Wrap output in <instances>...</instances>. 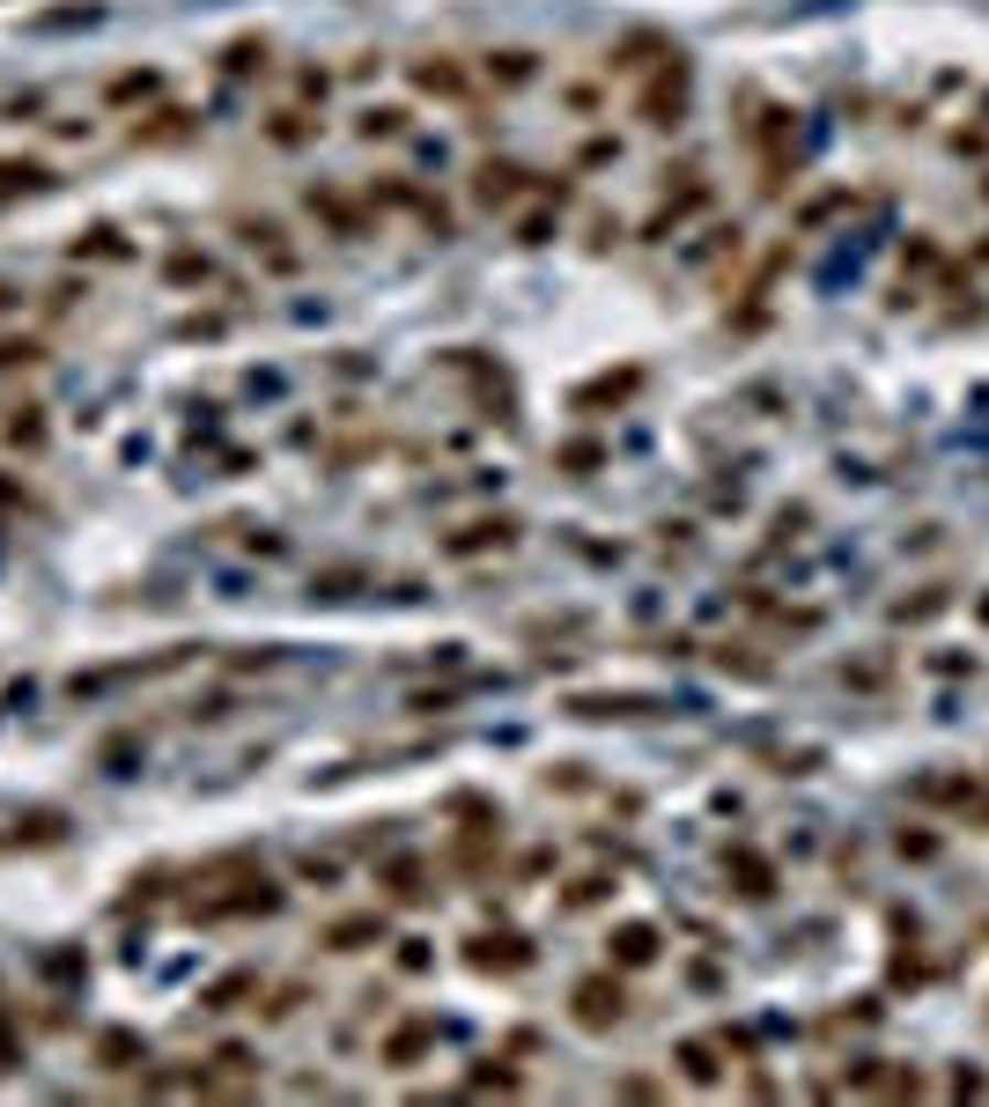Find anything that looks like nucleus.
I'll return each instance as SVG.
<instances>
[{
	"mask_svg": "<svg viewBox=\"0 0 989 1107\" xmlns=\"http://www.w3.org/2000/svg\"><path fill=\"white\" fill-rule=\"evenodd\" d=\"M635 119H643V126H657V133L687 119V59H680V52H672L665 67H657V74L643 82V97H635Z\"/></svg>",
	"mask_w": 989,
	"mask_h": 1107,
	"instance_id": "obj_1",
	"label": "nucleus"
},
{
	"mask_svg": "<svg viewBox=\"0 0 989 1107\" xmlns=\"http://www.w3.org/2000/svg\"><path fill=\"white\" fill-rule=\"evenodd\" d=\"M569 1019L584 1033H613L620 1019H628V989L613 983V975H591V983H576V997H569Z\"/></svg>",
	"mask_w": 989,
	"mask_h": 1107,
	"instance_id": "obj_2",
	"label": "nucleus"
},
{
	"mask_svg": "<svg viewBox=\"0 0 989 1107\" xmlns=\"http://www.w3.org/2000/svg\"><path fill=\"white\" fill-rule=\"evenodd\" d=\"M510 540H518V517H480L466 532H450L444 554H480V546H510Z\"/></svg>",
	"mask_w": 989,
	"mask_h": 1107,
	"instance_id": "obj_3",
	"label": "nucleus"
},
{
	"mask_svg": "<svg viewBox=\"0 0 989 1107\" xmlns=\"http://www.w3.org/2000/svg\"><path fill=\"white\" fill-rule=\"evenodd\" d=\"M672 45L665 37H650V30H635V37H620L613 45V74H643V67H665Z\"/></svg>",
	"mask_w": 989,
	"mask_h": 1107,
	"instance_id": "obj_4",
	"label": "nucleus"
},
{
	"mask_svg": "<svg viewBox=\"0 0 989 1107\" xmlns=\"http://www.w3.org/2000/svg\"><path fill=\"white\" fill-rule=\"evenodd\" d=\"M472 967L518 975V967H532V945H524V937H472Z\"/></svg>",
	"mask_w": 989,
	"mask_h": 1107,
	"instance_id": "obj_5",
	"label": "nucleus"
},
{
	"mask_svg": "<svg viewBox=\"0 0 989 1107\" xmlns=\"http://www.w3.org/2000/svg\"><path fill=\"white\" fill-rule=\"evenodd\" d=\"M414 89H428V97H450V104H458L472 82H466V67H458V59H421V67H414Z\"/></svg>",
	"mask_w": 989,
	"mask_h": 1107,
	"instance_id": "obj_6",
	"label": "nucleus"
},
{
	"mask_svg": "<svg viewBox=\"0 0 989 1107\" xmlns=\"http://www.w3.org/2000/svg\"><path fill=\"white\" fill-rule=\"evenodd\" d=\"M606 945H613L620 967H650V959H657V931H650V923H620Z\"/></svg>",
	"mask_w": 989,
	"mask_h": 1107,
	"instance_id": "obj_7",
	"label": "nucleus"
},
{
	"mask_svg": "<svg viewBox=\"0 0 989 1107\" xmlns=\"http://www.w3.org/2000/svg\"><path fill=\"white\" fill-rule=\"evenodd\" d=\"M472 193L488 199V207H510V199L524 193V171L518 163H480V185H472Z\"/></svg>",
	"mask_w": 989,
	"mask_h": 1107,
	"instance_id": "obj_8",
	"label": "nucleus"
},
{
	"mask_svg": "<svg viewBox=\"0 0 989 1107\" xmlns=\"http://www.w3.org/2000/svg\"><path fill=\"white\" fill-rule=\"evenodd\" d=\"M377 937H384V915H347V923L325 931V945H333V953H362V945H377Z\"/></svg>",
	"mask_w": 989,
	"mask_h": 1107,
	"instance_id": "obj_9",
	"label": "nucleus"
},
{
	"mask_svg": "<svg viewBox=\"0 0 989 1107\" xmlns=\"http://www.w3.org/2000/svg\"><path fill=\"white\" fill-rule=\"evenodd\" d=\"M97 1063H104V1071H133V1063H141V1041H133V1033H119V1027L97 1033Z\"/></svg>",
	"mask_w": 989,
	"mask_h": 1107,
	"instance_id": "obj_10",
	"label": "nucleus"
},
{
	"mask_svg": "<svg viewBox=\"0 0 989 1107\" xmlns=\"http://www.w3.org/2000/svg\"><path fill=\"white\" fill-rule=\"evenodd\" d=\"M428 1041H436V1027H428V1019H414V1027H399L392 1041H384V1063H414Z\"/></svg>",
	"mask_w": 989,
	"mask_h": 1107,
	"instance_id": "obj_11",
	"label": "nucleus"
},
{
	"mask_svg": "<svg viewBox=\"0 0 989 1107\" xmlns=\"http://www.w3.org/2000/svg\"><path fill=\"white\" fill-rule=\"evenodd\" d=\"M311 133H318V126L303 119V111H273V119H267V141H273V148H303Z\"/></svg>",
	"mask_w": 989,
	"mask_h": 1107,
	"instance_id": "obj_12",
	"label": "nucleus"
},
{
	"mask_svg": "<svg viewBox=\"0 0 989 1107\" xmlns=\"http://www.w3.org/2000/svg\"><path fill=\"white\" fill-rule=\"evenodd\" d=\"M259 67H267V45H259V37H237V45L222 52V74H237V82H244V74H259Z\"/></svg>",
	"mask_w": 989,
	"mask_h": 1107,
	"instance_id": "obj_13",
	"label": "nucleus"
},
{
	"mask_svg": "<svg viewBox=\"0 0 989 1107\" xmlns=\"http://www.w3.org/2000/svg\"><path fill=\"white\" fill-rule=\"evenodd\" d=\"M251 989H259V975H222L199 1005H207V1011H237V997H251Z\"/></svg>",
	"mask_w": 989,
	"mask_h": 1107,
	"instance_id": "obj_14",
	"label": "nucleus"
},
{
	"mask_svg": "<svg viewBox=\"0 0 989 1107\" xmlns=\"http://www.w3.org/2000/svg\"><path fill=\"white\" fill-rule=\"evenodd\" d=\"M488 82H502V89L532 82V52H494V59H488Z\"/></svg>",
	"mask_w": 989,
	"mask_h": 1107,
	"instance_id": "obj_15",
	"label": "nucleus"
},
{
	"mask_svg": "<svg viewBox=\"0 0 989 1107\" xmlns=\"http://www.w3.org/2000/svg\"><path fill=\"white\" fill-rule=\"evenodd\" d=\"M81 251H89V259H126L133 245H126L119 229H89V237H75V259H81Z\"/></svg>",
	"mask_w": 989,
	"mask_h": 1107,
	"instance_id": "obj_16",
	"label": "nucleus"
},
{
	"mask_svg": "<svg viewBox=\"0 0 989 1107\" xmlns=\"http://www.w3.org/2000/svg\"><path fill=\"white\" fill-rule=\"evenodd\" d=\"M8 443H15V451H45V421H37V406H23V414L8 421Z\"/></svg>",
	"mask_w": 989,
	"mask_h": 1107,
	"instance_id": "obj_17",
	"label": "nucleus"
},
{
	"mask_svg": "<svg viewBox=\"0 0 989 1107\" xmlns=\"http://www.w3.org/2000/svg\"><path fill=\"white\" fill-rule=\"evenodd\" d=\"M30 362H45V347H37V340H15V333H0V369H30Z\"/></svg>",
	"mask_w": 989,
	"mask_h": 1107,
	"instance_id": "obj_18",
	"label": "nucleus"
},
{
	"mask_svg": "<svg viewBox=\"0 0 989 1107\" xmlns=\"http://www.w3.org/2000/svg\"><path fill=\"white\" fill-rule=\"evenodd\" d=\"M362 133H370V141H392V133H406V111H392V104H384V111H362Z\"/></svg>",
	"mask_w": 989,
	"mask_h": 1107,
	"instance_id": "obj_19",
	"label": "nucleus"
},
{
	"mask_svg": "<svg viewBox=\"0 0 989 1107\" xmlns=\"http://www.w3.org/2000/svg\"><path fill=\"white\" fill-rule=\"evenodd\" d=\"M680 1063H687V1078H694V1085H717V1078H724L717 1063H709V1049H702V1041H687V1049H680Z\"/></svg>",
	"mask_w": 989,
	"mask_h": 1107,
	"instance_id": "obj_20",
	"label": "nucleus"
},
{
	"mask_svg": "<svg viewBox=\"0 0 989 1107\" xmlns=\"http://www.w3.org/2000/svg\"><path fill=\"white\" fill-rule=\"evenodd\" d=\"M171 281H207V259L199 251H171Z\"/></svg>",
	"mask_w": 989,
	"mask_h": 1107,
	"instance_id": "obj_21",
	"label": "nucleus"
},
{
	"mask_svg": "<svg viewBox=\"0 0 989 1107\" xmlns=\"http://www.w3.org/2000/svg\"><path fill=\"white\" fill-rule=\"evenodd\" d=\"M149 89H155V74H119V82H111V97H119V104L149 97Z\"/></svg>",
	"mask_w": 989,
	"mask_h": 1107,
	"instance_id": "obj_22",
	"label": "nucleus"
},
{
	"mask_svg": "<svg viewBox=\"0 0 989 1107\" xmlns=\"http://www.w3.org/2000/svg\"><path fill=\"white\" fill-rule=\"evenodd\" d=\"M392 893H399V901H421L428 886H421V871H414V864H399V871H392Z\"/></svg>",
	"mask_w": 989,
	"mask_h": 1107,
	"instance_id": "obj_23",
	"label": "nucleus"
},
{
	"mask_svg": "<svg viewBox=\"0 0 989 1107\" xmlns=\"http://www.w3.org/2000/svg\"><path fill=\"white\" fill-rule=\"evenodd\" d=\"M0 311H15V289H8V281H0Z\"/></svg>",
	"mask_w": 989,
	"mask_h": 1107,
	"instance_id": "obj_24",
	"label": "nucleus"
}]
</instances>
